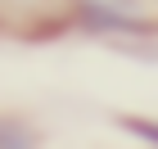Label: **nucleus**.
Wrapping results in <instances>:
<instances>
[{
	"label": "nucleus",
	"instance_id": "7ed1b4c3",
	"mask_svg": "<svg viewBox=\"0 0 158 149\" xmlns=\"http://www.w3.org/2000/svg\"><path fill=\"white\" fill-rule=\"evenodd\" d=\"M32 140H36V136H32L23 122H0V145H14V149H18V145H32Z\"/></svg>",
	"mask_w": 158,
	"mask_h": 149
},
{
	"label": "nucleus",
	"instance_id": "f03ea898",
	"mask_svg": "<svg viewBox=\"0 0 158 149\" xmlns=\"http://www.w3.org/2000/svg\"><path fill=\"white\" fill-rule=\"evenodd\" d=\"M77 0H0V32H41L68 23Z\"/></svg>",
	"mask_w": 158,
	"mask_h": 149
},
{
	"label": "nucleus",
	"instance_id": "f257e3e1",
	"mask_svg": "<svg viewBox=\"0 0 158 149\" xmlns=\"http://www.w3.org/2000/svg\"><path fill=\"white\" fill-rule=\"evenodd\" d=\"M73 18L99 36H149V32H158V23L145 18L131 0H77Z\"/></svg>",
	"mask_w": 158,
	"mask_h": 149
},
{
	"label": "nucleus",
	"instance_id": "20e7f679",
	"mask_svg": "<svg viewBox=\"0 0 158 149\" xmlns=\"http://www.w3.org/2000/svg\"><path fill=\"white\" fill-rule=\"evenodd\" d=\"M122 126H127L131 136H140L145 145H158V122H145V118H127Z\"/></svg>",
	"mask_w": 158,
	"mask_h": 149
}]
</instances>
